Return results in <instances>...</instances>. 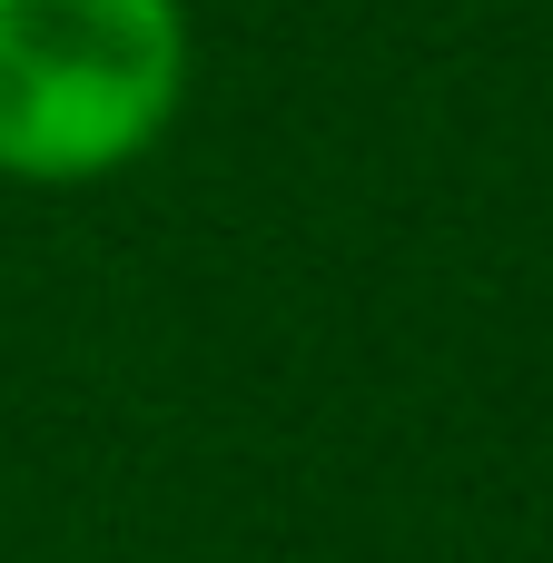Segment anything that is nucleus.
Returning a JSON list of instances; mask_svg holds the SVG:
<instances>
[{
  "instance_id": "obj_1",
  "label": "nucleus",
  "mask_w": 553,
  "mask_h": 563,
  "mask_svg": "<svg viewBox=\"0 0 553 563\" xmlns=\"http://www.w3.org/2000/svg\"><path fill=\"white\" fill-rule=\"evenodd\" d=\"M178 0H0V178L99 188L188 109Z\"/></svg>"
}]
</instances>
